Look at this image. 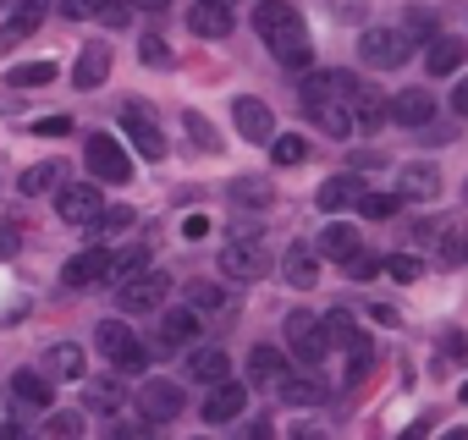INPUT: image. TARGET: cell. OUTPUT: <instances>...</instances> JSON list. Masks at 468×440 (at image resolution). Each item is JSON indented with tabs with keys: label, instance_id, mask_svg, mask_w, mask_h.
Instances as JSON below:
<instances>
[{
	"label": "cell",
	"instance_id": "5bb4252c",
	"mask_svg": "<svg viewBox=\"0 0 468 440\" xmlns=\"http://www.w3.org/2000/svg\"><path fill=\"white\" fill-rule=\"evenodd\" d=\"M309 121H314L325 138L347 143V138H353V127H358V110H347V100H314V105H309Z\"/></svg>",
	"mask_w": 468,
	"mask_h": 440
},
{
	"label": "cell",
	"instance_id": "e575fe53",
	"mask_svg": "<svg viewBox=\"0 0 468 440\" xmlns=\"http://www.w3.org/2000/svg\"><path fill=\"white\" fill-rule=\"evenodd\" d=\"M50 78H56L50 61H28V67H12V72H6V89H39V83H50Z\"/></svg>",
	"mask_w": 468,
	"mask_h": 440
},
{
	"label": "cell",
	"instance_id": "c3c4849f",
	"mask_svg": "<svg viewBox=\"0 0 468 440\" xmlns=\"http://www.w3.org/2000/svg\"><path fill=\"white\" fill-rule=\"evenodd\" d=\"M45 429H50L56 440H61V435L72 440V435H83V413H50V418H45Z\"/></svg>",
	"mask_w": 468,
	"mask_h": 440
},
{
	"label": "cell",
	"instance_id": "ee69618b",
	"mask_svg": "<svg viewBox=\"0 0 468 440\" xmlns=\"http://www.w3.org/2000/svg\"><path fill=\"white\" fill-rule=\"evenodd\" d=\"M138 61H144V67H171L165 39H160V34H144V39H138Z\"/></svg>",
	"mask_w": 468,
	"mask_h": 440
},
{
	"label": "cell",
	"instance_id": "f5cc1de1",
	"mask_svg": "<svg viewBox=\"0 0 468 440\" xmlns=\"http://www.w3.org/2000/svg\"><path fill=\"white\" fill-rule=\"evenodd\" d=\"M34 132H39V138H67L72 121H67V116H45V121H34Z\"/></svg>",
	"mask_w": 468,
	"mask_h": 440
},
{
	"label": "cell",
	"instance_id": "5b68a950",
	"mask_svg": "<svg viewBox=\"0 0 468 440\" xmlns=\"http://www.w3.org/2000/svg\"><path fill=\"white\" fill-rule=\"evenodd\" d=\"M193 336H198V309H160L154 320V358H171V352H193Z\"/></svg>",
	"mask_w": 468,
	"mask_h": 440
},
{
	"label": "cell",
	"instance_id": "ffe728a7",
	"mask_svg": "<svg viewBox=\"0 0 468 440\" xmlns=\"http://www.w3.org/2000/svg\"><path fill=\"white\" fill-rule=\"evenodd\" d=\"M358 248H364V243H358V226H347V220H331V226L320 232V254H325V265H347Z\"/></svg>",
	"mask_w": 468,
	"mask_h": 440
},
{
	"label": "cell",
	"instance_id": "8fae6325",
	"mask_svg": "<svg viewBox=\"0 0 468 440\" xmlns=\"http://www.w3.org/2000/svg\"><path fill=\"white\" fill-rule=\"evenodd\" d=\"M111 276H116V254H111V248H83V254H72L67 270H61L67 287H94V281H111Z\"/></svg>",
	"mask_w": 468,
	"mask_h": 440
},
{
	"label": "cell",
	"instance_id": "8992f818",
	"mask_svg": "<svg viewBox=\"0 0 468 440\" xmlns=\"http://www.w3.org/2000/svg\"><path fill=\"white\" fill-rule=\"evenodd\" d=\"M287 347H292L303 363H325V352H331V330H325V320L309 314V309H292V314H287Z\"/></svg>",
	"mask_w": 468,
	"mask_h": 440
},
{
	"label": "cell",
	"instance_id": "7dc6e473",
	"mask_svg": "<svg viewBox=\"0 0 468 440\" xmlns=\"http://www.w3.org/2000/svg\"><path fill=\"white\" fill-rule=\"evenodd\" d=\"M369 369H375V347H369V341H358V347H353V363H347V385H358Z\"/></svg>",
	"mask_w": 468,
	"mask_h": 440
},
{
	"label": "cell",
	"instance_id": "74e56055",
	"mask_svg": "<svg viewBox=\"0 0 468 440\" xmlns=\"http://www.w3.org/2000/svg\"><path fill=\"white\" fill-rule=\"evenodd\" d=\"M182 127H187V143H198L204 154H220V138H215V127H209L198 110H187V116H182Z\"/></svg>",
	"mask_w": 468,
	"mask_h": 440
},
{
	"label": "cell",
	"instance_id": "f35d334b",
	"mask_svg": "<svg viewBox=\"0 0 468 440\" xmlns=\"http://www.w3.org/2000/svg\"><path fill=\"white\" fill-rule=\"evenodd\" d=\"M127 402V391L116 385V380H100V385H89V413H116Z\"/></svg>",
	"mask_w": 468,
	"mask_h": 440
},
{
	"label": "cell",
	"instance_id": "6f0895ef",
	"mask_svg": "<svg viewBox=\"0 0 468 440\" xmlns=\"http://www.w3.org/2000/svg\"><path fill=\"white\" fill-rule=\"evenodd\" d=\"M100 17H105V28H122V23H127V17H133V12H127V6H105V12H100Z\"/></svg>",
	"mask_w": 468,
	"mask_h": 440
},
{
	"label": "cell",
	"instance_id": "94428289",
	"mask_svg": "<svg viewBox=\"0 0 468 440\" xmlns=\"http://www.w3.org/2000/svg\"><path fill=\"white\" fill-rule=\"evenodd\" d=\"M336 12H342V17H347V12H353V0H336Z\"/></svg>",
	"mask_w": 468,
	"mask_h": 440
},
{
	"label": "cell",
	"instance_id": "d6986e66",
	"mask_svg": "<svg viewBox=\"0 0 468 440\" xmlns=\"http://www.w3.org/2000/svg\"><path fill=\"white\" fill-rule=\"evenodd\" d=\"M287 374H292V369H287V358H282L276 347H254V352H249V385H260V391H276Z\"/></svg>",
	"mask_w": 468,
	"mask_h": 440
},
{
	"label": "cell",
	"instance_id": "bcb514c9",
	"mask_svg": "<svg viewBox=\"0 0 468 440\" xmlns=\"http://www.w3.org/2000/svg\"><path fill=\"white\" fill-rule=\"evenodd\" d=\"M419 270H424V265H419V254H391V259H386V276H391V281H402V287H408V281H419Z\"/></svg>",
	"mask_w": 468,
	"mask_h": 440
},
{
	"label": "cell",
	"instance_id": "be15d7a7",
	"mask_svg": "<svg viewBox=\"0 0 468 440\" xmlns=\"http://www.w3.org/2000/svg\"><path fill=\"white\" fill-rule=\"evenodd\" d=\"M463 193H468V187H463Z\"/></svg>",
	"mask_w": 468,
	"mask_h": 440
},
{
	"label": "cell",
	"instance_id": "60d3db41",
	"mask_svg": "<svg viewBox=\"0 0 468 440\" xmlns=\"http://www.w3.org/2000/svg\"><path fill=\"white\" fill-rule=\"evenodd\" d=\"M441 259L457 270V265H468V226H452V232H441Z\"/></svg>",
	"mask_w": 468,
	"mask_h": 440
},
{
	"label": "cell",
	"instance_id": "1f68e13d",
	"mask_svg": "<svg viewBox=\"0 0 468 440\" xmlns=\"http://www.w3.org/2000/svg\"><path fill=\"white\" fill-rule=\"evenodd\" d=\"M353 110H358V127H369V132H380V127H386V121H391V105H386V100H380V94H375V89H364V94H358V105H353Z\"/></svg>",
	"mask_w": 468,
	"mask_h": 440
},
{
	"label": "cell",
	"instance_id": "681fc988",
	"mask_svg": "<svg viewBox=\"0 0 468 440\" xmlns=\"http://www.w3.org/2000/svg\"><path fill=\"white\" fill-rule=\"evenodd\" d=\"M100 12H105V0H61V17H72V23H89Z\"/></svg>",
	"mask_w": 468,
	"mask_h": 440
},
{
	"label": "cell",
	"instance_id": "d6a6232c",
	"mask_svg": "<svg viewBox=\"0 0 468 440\" xmlns=\"http://www.w3.org/2000/svg\"><path fill=\"white\" fill-rule=\"evenodd\" d=\"M127 226H133V209H127V204H111V209H100V215L89 220L94 237H116V232H127Z\"/></svg>",
	"mask_w": 468,
	"mask_h": 440
},
{
	"label": "cell",
	"instance_id": "6da1fadb",
	"mask_svg": "<svg viewBox=\"0 0 468 440\" xmlns=\"http://www.w3.org/2000/svg\"><path fill=\"white\" fill-rule=\"evenodd\" d=\"M254 28L265 34V45L276 50V61H287V67H309V28H303V17L287 6V0H260L254 6Z\"/></svg>",
	"mask_w": 468,
	"mask_h": 440
},
{
	"label": "cell",
	"instance_id": "2e32d148",
	"mask_svg": "<svg viewBox=\"0 0 468 440\" xmlns=\"http://www.w3.org/2000/svg\"><path fill=\"white\" fill-rule=\"evenodd\" d=\"M320 248H309V243H292L287 248V259H282V276H287V287H298V292H309V287H320Z\"/></svg>",
	"mask_w": 468,
	"mask_h": 440
},
{
	"label": "cell",
	"instance_id": "11a10c76",
	"mask_svg": "<svg viewBox=\"0 0 468 440\" xmlns=\"http://www.w3.org/2000/svg\"><path fill=\"white\" fill-rule=\"evenodd\" d=\"M452 116H468V78H457L452 89Z\"/></svg>",
	"mask_w": 468,
	"mask_h": 440
},
{
	"label": "cell",
	"instance_id": "484cf974",
	"mask_svg": "<svg viewBox=\"0 0 468 440\" xmlns=\"http://www.w3.org/2000/svg\"><path fill=\"white\" fill-rule=\"evenodd\" d=\"M358 198H364V182H358V176H331L314 204H320L325 215H336V209H347V204H358Z\"/></svg>",
	"mask_w": 468,
	"mask_h": 440
},
{
	"label": "cell",
	"instance_id": "30bf717a",
	"mask_svg": "<svg viewBox=\"0 0 468 440\" xmlns=\"http://www.w3.org/2000/svg\"><path fill=\"white\" fill-rule=\"evenodd\" d=\"M100 209H105V198H100L89 182H67V187H56V215L67 220V226H89Z\"/></svg>",
	"mask_w": 468,
	"mask_h": 440
},
{
	"label": "cell",
	"instance_id": "ac0fdd59",
	"mask_svg": "<svg viewBox=\"0 0 468 440\" xmlns=\"http://www.w3.org/2000/svg\"><path fill=\"white\" fill-rule=\"evenodd\" d=\"M187 28L204 34V39H226L231 34V6H226V0H193Z\"/></svg>",
	"mask_w": 468,
	"mask_h": 440
},
{
	"label": "cell",
	"instance_id": "91938a15",
	"mask_svg": "<svg viewBox=\"0 0 468 440\" xmlns=\"http://www.w3.org/2000/svg\"><path fill=\"white\" fill-rule=\"evenodd\" d=\"M133 6H149V12H160V6H171V0H133Z\"/></svg>",
	"mask_w": 468,
	"mask_h": 440
},
{
	"label": "cell",
	"instance_id": "8d00e7d4",
	"mask_svg": "<svg viewBox=\"0 0 468 440\" xmlns=\"http://www.w3.org/2000/svg\"><path fill=\"white\" fill-rule=\"evenodd\" d=\"M320 78H325V100H347V105H358V94H364V89H358V78H353V72H342V67H336V72H320Z\"/></svg>",
	"mask_w": 468,
	"mask_h": 440
},
{
	"label": "cell",
	"instance_id": "b9f144b4",
	"mask_svg": "<svg viewBox=\"0 0 468 440\" xmlns=\"http://www.w3.org/2000/svg\"><path fill=\"white\" fill-rule=\"evenodd\" d=\"M144 270H149V243H138V248L116 254V281H133V276H144Z\"/></svg>",
	"mask_w": 468,
	"mask_h": 440
},
{
	"label": "cell",
	"instance_id": "4fadbf2b",
	"mask_svg": "<svg viewBox=\"0 0 468 440\" xmlns=\"http://www.w3.org/2000/svg\"><path fill=\"white\" fill-rule=\"evenodd\" d=\"M231 121H238V138L243 143H271L276 138V121H271V105L265 100H238V105H231Z\"/></svg>",
	"mask_w": 468,
	"mask_h": 440
},
{
	"label": "cell",
	"instance_id": "d590c367",
	"mask_svg": "<svg viewBox=\"0 0 468 440\" xmlns=\"http://www.w3.org/2000/svg\"><path fill=\"white\" fill-rule=\"evenodd\" d=\"M397 204H402V193H369V187H364L358 215H364V220H391V215H397Z\"/></svg>",
	"mask_w": 468,
	"mask_h": 440
},
{
	"label": "cell",
	"instance_id": "9a60e30c",
	"mask_svg": "<svg viewBox=\"0 0 468 440\" xmlns=\"http://www.w3.org/2000/svg\"><path fill=\"white\" fill-rule=\"evenodd\" d=\"M243 407H249V385L220 380V385L204 396V424H231V418H243Z\"/></svg>",
	"mask_w": 468,
	"mask_h": 440
},
{
	"label": "cell",
	"instance_id": "ab89813d",
	"mask_svg": "<svg viewBox=\"0 0 468 440\" xmlns=\"http://www.w3.org/2000/svg\"><path fill=\"white\" fill-rule=\"evenodd\" d=\"M303 154H309V143H303V138H292V132L271 138V160H276V165H303Z\"/></svg>",
	"mask_w": 468,
	"mask_h": 440
},
{
	"label": "cell",
	"instance_id": "cb8c5ba5",
	"mask_svg": "<svg viewBox=\"0 0 468 440\" xmlns=\"http://www.w3.org/2000/svg\"><path fill=\"white\" fill-rule=\"evenodd\" d=\"M397 193H402V198H435V193H441V171L424 165V160H419V165H402Z\"/></svg>",
	"mask_w": 468,
	"mask_h": 440
},
{
	"label": "cell",
	"instance_id": "3957f363",
	"mask_svg": "<svg viewBox=\"0 0 468 440\" xmlns=\"http://www.w3.org/2000/svg\"><path fill=\"white\" fill-rule=\"evenodd\" d=\"M220 270H226V281H265L271 276V248L260 243V237H231L226 243V254H220Z\"/></svg>",
	"mask_w": 468,
	"mask_h": 440
},
{
	"label": "cell",
	"instance_id": "680465c9",
	"mask_svg": "<svg viewBox=\"0 0 468 440\" xmlns=\"http://www.w3.org/2000/svg\"><path fill=\"white\" fill-rule=\"evenodd\" d=\"M17 243H23V232H12V226L0 232V254H17Z\"/></svg>",
	"mask_w": 468,
	"mask_h": 440
},
{
	"label": "cell",
	"instance_id": "f907efd6",
	"mask_svg": "<svg viewBox=\"0 0 468 440\" xmlns=\"http://www.w3.org/2000/svg\"><path fill=\"white\" fill-rule=\"evenodd\" d=\"M441 352H446L452 363H468V330H446V336H441Z\"/></svg>",
	"mask_w": 468,
	"mask_h": 440
},
{
	"label": "cell",
	"instance_id": "9f6ffc18",
	"mask_svg": "<svg viewBox=\"0 0 468 440\" xmlns=\"http://www.w3.org/2000/svg\"><path fill=\"white\" fill-rule=\"evenodd\" d=\"M419 138H424V143H446V138H452V127H441V121H430V127H419Z\"/></svg>",
	"mask_w": 468,
	"mask_h": 440
},
{
	"label": "cell",
	"instance_id": "7a4b0ae2",
	"mask_svg": "<svg viewBox=\"0 0 468 440\" xmlns=\"http://www.w3.org/2000/svg\"><path fill=\"white\" fill-rule=\"evenodd\" d=\"M358 56H364L375 72H397V67H408V56H413V34H408V28H369V34L358 39Z\"/></svg>",
	"mask_w": 468,
	"mask_h": 440
},
{
	"label": "cell",
	"instance_id": "603a6c76",
	"mask_svg": "<svg viewBox=\"0 0 468 440\" xmlns=\"http://www.w3.org/2000/svg\"><path fill=\"white\" fill-rule=\"evenodd\" d=\"M463 61H468V45H457V39H430V50H424L430 78H452Z\"/></svg>",
	"mask_w": 468,
	"mask_h": 440
},
{
	"label": "cell",
	"instance_id": "ba28073f",
	"mask_svg": "<svg viewBox=\"0 0 468 440\" xmlns=\"http://www.w3.org/2000/svg\"><path fill=\"white\" fill-rule=\"evenodd\" d=\"M165 298H171V281H165L160 270H144V276L122 281V298H116V303H122L127 314H149V309L160 314V309H165Z\"/></svg>",
	"mask_w": 468,
	"mask_h": 440
},
{
	"label": "cell",
	"instance_id": "f6af8a7d",
	"mask_svg": "<svg viewBox=\"0 0 468 440\" xmlns=\"http://www.w3.org/2000/svg\"><path fill=\"white\" fill-rule=\"evenodd\" d=\"M342 270H347L353 281H375V276L386 270V259H375V254H364V248H358V254H353V259H347Z\"/></svg>",
	"mask_w": 468,
	"mask_h": 440
},
{
	"label": "cell",
	"instance_id": "7c38bea8",
	"mask_svg": "<svg viewBox=\"0 0 468 440\" xmlns=\"http://www.w3.org/2000/svg\"><path fill=\"white\" fill-rule=\"evenodd\" d=\"M138 413H144L149 424H171V418L182 413V385H176V380H149V385L138 391Z\"/></svg>",
	"mask_w": 468,
	"mask_h": 440
},
{
	"label": "cell",
	"instance_id": "db71d44e",
	"mask_svg": "<svg viewBox=\"0 0 468 440\" xmlns=\"http://www.w3.org/2000/svg\"><path fill=\"white\" fill-rule=\"evenodd\" d=\"M204 232H209V215H187V220H182V237H187V243H198Z\"/></svg>",
	"mask_w": 468,
	"mask_h": 440
},
{
	"label": "cell",
	"instance_id": "f546056e",
	"mask_svg": "<svg viewBox=\"0 0 468 440\" xmlns=\"http://www.w3.org/2000/svg\"><path fill=\"white\" fill-rule=\"evenodd\" d=\"M325 330H331V347H342V352H353L364 336H358V320H353V309H325Z\"/></svg>",
	"mask_w": 468,
	"mask_h": 440
},
{
	"label": "cell",
	"instance_id": "277c9868",
	"mask_svg": "<svg viewBox=\"0 0 468 440\" xmlns=\"http://www.w3.org/2000/svg\"><path fill=\"white\" fill-rule=\"evenodd\" d=\"M94 341H100V352H105V358H111L122 374H133V369H144V363L154 358V352H149V347H144V341H138V336L122 325V320H100Z\"/></svg>",
	"mask_w": 468,
	"mask_h": 440
},
{
	"label": "cell",
	"instance_id": "e0dca14e",
	"mask_svg": "<svg viewBox=\"0 0 468 440\" xmlns=\"http://www.w3.org/2000/svg\"><path fill=\"white\" fill-rule=\"evenodd\" d=\"M391 121L419 132V127H430V121H435V100H430L424 89H402V94L391 100Z\"/></svg>",
	"mask_w": 468,
	"mask_h": 440
},
{
	"label": "cell",
	"instance_id": "f1b7e54d",
	"mask_svg": "<svg viewBox=\"0 0 468 440\" xmlns=\"http://www.w3.org/2000/svg\"><path fill=\"white\" fill-rule=\"evenodd\" d=\"M271 198H276V187L265 176H238L231 182V204L238 209H271Z\"/></svg>",
	"mask_w": 468,
	"mask_h": 440
},
{
	"label": "cell",
	"instance_id": "7bdbcfd3",
	"mask_svg": "<svg viewBox=\"0 0 468 440\" xmlns=\"http://www.w3.org/2000/svg\"><path fill=\"white\" fill-rule=\"evenodd\" d=\"M187 303H193L198 314H215V309H226V292L209 287V281H193V287H187Z\"/></svg>",
	"mask_w": 468,
	"mask_h": 440
},
{
	"label": "cell",
	"instance_id": "7402d4cb",
	"mask_svg": "<svg viewBox=\"0 0 468 440\" xmlns=\"http://www.w3.org/2000/svg\"><path fill=\"white\" fill-rule=\"evenodd\" d=\"M187 374L204 380V385H220V380H231V358L220 347H193L187 352Z\"/></svg>",
	"mask_w": 468,
	"mask_h": 440
},
{
	"label": "cell",
	"instance_id": "4316f807",
	"mask_svg": "<svg viewBox=\"0 0 468 440\" xmlns=\"http://www.w3.org/2000/svg\"><path fill=\"white\" fill-rule=\"evenodd\" d=\"M45 374H50V380H78V374H83V347H78V341H56V347L45 352Z\"/></svg>",
	"mask_w": 468,
	"mask_h": 440
},
{
	"label": "cell",
	"instance_id": "4dcf8cb0",
	"mask_svg": "<svg viewBox=\"0 0 468 440\" xmlns=\"http://www.w3.org/2000/svg\"><path fill=\"white\" fill-rule=\"evenodd\" d=\"M56 176H61V165H56V160H39V165H28V171L17 176V193L39 198V193H50V187H56Z\"/></svg>",
	"mask_w": 468,
	"mask_h": 440
},
{
	"label": "cell",
	"instance_id": "836d02e7",
	"mask_svg": "<svg viewBox=\"0 0 468 440\" xmlns=\"http://www.w3.org/2000/svg\"><path fill=\"white\" fill-rule=\"evenodd\" d=\"M276 391H282V402H292V407H314V402H325V391H320L314 380H298V374H287Z\"/></svg>",
	"mask_w": 468,
	"mask_h": 440
},
{
	"label": "cell",
	"instance_id": "6125c7cd",
	"mask_svg": "<svg viewBox=\"0 0 468 440\" xmlns=\"http://www.w3.org/2000/svg\"><path fill=\"white\" fill-rule=\"evenodd\" d=\"M463 402H468V385H463Z\"/></svg>",
	"mask_w": 468,
	"mask_h": 440
},
{
	"label": "cell",
	"instance_id": "44dd1931",
	"mask_svg": "<svg viewBox=\"0 0 468 440\" xmlns=\"http://www.w3.org/2000/svg\"><path fill=\"white\" fill-rule=\"evenodd\" d=\"M105 78H111V45H83L78 67H72V83L89 94V89H100Z\"/></svg>",
	"mask_w": 468,
	"mask_h": 440
},
{
	"label": "cell",
	"instance_id": "83f0119b",
	"mask_svg": "<svg viewBox=\"0 0 468 440\" xmlns=\"http://www.w3.org/2000/svg\"><path fill=\"white\" fill-rule=\"evenodd\" d=\"M12 396H17L23 407H50V374L17 369V374H12Z\"/></svg>",
	"mask_w": 468,
	"mask_h": 440
},
{
	"label": "cell",
	"instance_id": "d4e9b609",
	"mask_svg": "<svg viewBox=\"0 0 468 440\" xmlns=\"http://www.w3.org/2000/svg\"><path fill=\"white\" fill-rule=\"evenodd\" d=\"M39 23H45V0H23V6L6 17V28H0V45H17V39H28Z\"/></svg>",
	"mask_w": 468,
	"mask_h": 440
},
{
	"label": "cell",
	"instance_id": "52a82bcc",
	"mask_svg": "<svg viewBox=\"0 0 468 440\" xmlns=\"http://www.w3.org/2000/svg\"><path fill=\"white\" fill-rule=\"evenodd\" d=\"M83 160H89V171H94L100 182H111V187L133 182V160H127V149H122L111 132H94V138H89V149H83Z\"/></svg>",
	"mask_w": 468,
	"mask_h": 440
},
{
	"label": "cell",
	"instance_id": "816d5d0a",
	"mask_svg": "<svg viewBox=\"0 0 468 440\" xmlns=\"http://www.w3.org/2000/svg\"><path fill=\"white\" fill-rule=\"evenodd\" d=\"M408 34L413 39H435V17L430 12H408Z\"/></svg>",
	"mask_w": 468,
	"mask_h": 440
},
{
	"label": "cell",
	"instance_id": "9c48e42d",
	"mask_svg": "<svg viewBox=\"0 0 468 440\" xmlns=\"http://www.w3.org/2000/svg\"><path fill=\"white\" fill-rule=\"evenodd\" d=\"M122 132L133 138V149H138L144 160H165V132L154 127V110H144V105H122Z\"/></svg>",
	"mask_w": 468,
	"mask_h": 440
}]
</instances>
